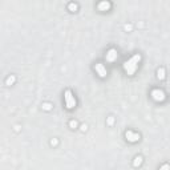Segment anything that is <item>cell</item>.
Masks as SVG:
<instances>
[{
  "label": "cell",
  "instance_id": "6da1fadb",
  "mask_svg": "<svg viewBox=\"0 0 170 170\" xmlns=\"http://www.w3.org/2000/svg\"><path fill=\"white\" fill-rule=\"evenodd\" d=\"M140 60H141V56H140V55H134L132 59H129L128 61H125L124 68H125L126 73H128L129 76H132L133 73L135 72V68H137V64L140 63Z\"/></svg>",
  "mask_w": 170,
  "mask_h": 170
},
{
  "label": "cell",
  "instance_id": "7a4b0ae2",
  "mask_svg": "<svg viewBox=\"0 0 170 170\" xmlns=\"http://www.w3.org/2000/svg\"><path fill=\"white\" fill-rule=\"evenodd\" d=\"M65 101H66V106L69 108V109H72V108L76 106V100H75L73 95L70 93L69 91L65 92Z\"/></svg>",
  "mask_w": 170,
  "mask_h": 170
},
{
  "label": "cell",
  "instance_id": "3957f363",
  "mask_svg": "<svg viewBox=\"0 0 170 170\" xmlns=\"http://www.w3.org/2000/svg\"><path fill=\"white\" fill-rule=\"evenodd\" d=\"M95 69H96V72H97V75L100 76V77H106L108 70H106V68H105L102 64L97 63V64L95 65Z\"/></svg>",
  "mask_w": 170,
  "mask_h": 170
},
{
  "label": "cell",
  "instance_id": "277c9868",
  "mask_svg": "<svg viewBox=\"0 0 170 170\" xmlns=\"http://www.w3.org/2000/svg\"><path fill=\"white\" fill-rule=\"evenodd\" d=\"M151 96L153 98L157 101H164L165 100V93L162 91H158V89H154V91L151 92Z\"/></svg>",
  "mask_w": 170,
  "mask_h": 170
},
{
  "label": "cell",
  "instance_id": "5b68a950",
  "mask_svg": "<svg viewBox=\"0 0 170 170\" xmlns=\"http://www.w3.org/2000/svg\"><path fill=\"white\" fill-rule=\"evenodd\" d=\"M117 59V50L116 49H109L108 50V53H106V60L108 61H114Z\"/></svg>",
  "mask_w": 170,
  "mask_h": 170
},
{
  "label": "cell",
  "instance_id": "8992f818",
  "mask_svg": "<svg viewBox=\"0 0 170 170\" xmlns=\"http://www.w3.org/2000/svg\"><path fill=\"white\" fill-rule=\"evenodd\" d=\"M126 138L129 140L130 142H135V141H138L140 140V135L138 134H135V133H133V132H126Z\"/></svg>",
  "mask_w": 170,
  "mask_h": 170
},
{
  "label": "cell",
  "instance_id": "52a82bcc",
  "mask_svg": "<svg viewBox=\"0 0 170 170\" xmlns=\"http://www.w3.org/2000/svg\"><path fill=\"white\" fill-rule=\"evenodd\" d=\"M110 8V3L109 1H106V0H104V1H101L100 4H98V10L100 11H106Z\"/></svg>",
  "mask_w": 170,
  "mask_h": 170
},
{
  "label": "cell",
  "instance_id": "ba28073f",
  "mask_svg": "<svg viewBox=\"0 0 170 170\" xmlns=\"http://www.w3.org/2000/svg\"><path fill=\"white\" fill-rule=\"evenodd\" d=\"M164 73H165V70L164 69H161V70H158V77H160V79H164Z\"/></svg>",
  "mask_w": 170,
  "mask_h": 170
},
{
  "label": "cell",
  "instance_id": "9c48e42d",
  "mask_svg": "<svg viewBox=\"0 0 170 170\" xmlns=\"http://www.w3.org/2000/svg\"><path fill=\"white\" fill-rule=\"evenodd\" d=\"M140 164H141V157H137L135 158V161H134V165L137 166V165H140Z\"/></svg>",
  "mask_w": 170,
  "mask_h": 170
}]
</instances>
